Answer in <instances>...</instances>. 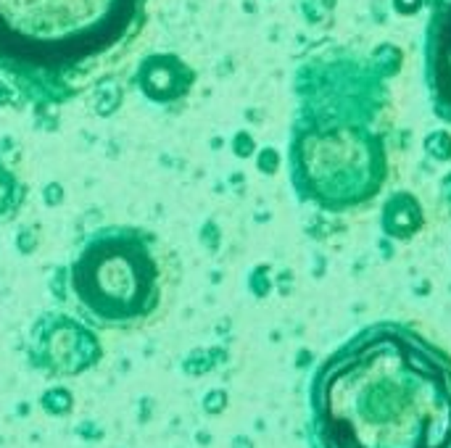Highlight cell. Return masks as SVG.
<instances>
[{
	"instance_id": "cell-3",
	"label": "cell",
	"mask_w": 451,
	"mask_h": 448,
	"mask_svg": "<svg viewBox=\"0 0 451 448\" xmlns=\"http://www.w3.org/2000/svg\"><path fill=\"white\" fill-rule=\"evenodd\" d=\"M179 264L161 237L135 227H106L82 240L69 267V295L98 330L138 332L172 311Z\"/></svg>"
},
{
	"instance_id": "cell-4",
	"label": "cell",
	"mask_w": 451,
	"mask_h": 448,
	"mask_svg": "<svg viewBox=\"0 0 451 448\" xmlns=\"http://www.w3.org/2000/svg\"><path fill=\"white\" fill-rule=\"evenodd\" d=\"M388 174L385 145L372 130L309 119L293 137V182L301 195L330 211H354L375 201Z\"/></svg>"
},
{
	"instance_id": "cell-6",
	"label": "cell",
	"mask_w": 451,
	"mask_h": 448,
	"mask_svg": "<svg viewBox=\"0 0 451 448\" xmlns=\"http://www.w3.org/2000/svg\"><path fill=\"white\" fill-rule=\"evenodd\" d=\"M422 227V209L415 195L409 193H396L391 201L385 203V216H383V230L399 240L415 237Z\"/></svg>"
},
{
	"instance_id": "cell-7",
	"label": "cell",
	"mask_w": 451,
	"mask_h": 448,
	"mask_svg": "<svg viewBox=\"0 0 451 448\" xmlns=\"http://www.w3.org/2000/svg\"><path fill=\"white\" fill-rule=\"evenodd\" d=\"M425 148H427V154L433 156V158H438V161H449V158H451V135L446 130L427 135Z\"/></svg>"
},
{
	"instance_id": "cell-2",
	"label": "cell",
	"mask_w": 451,
	"mask_h": 448,
	"mask_svg": "<svg viewBox=\"0 0 451 448\" xmlns=\"http://www.w3.org/2000/svg\"><path fill=\"white\" fill-rule=\"evenodd\" d=\"M145 13L148 0H0V71L66 100L130 53Z\"/></svg>"
},
{
	"instance_id": "cell-8",
	"label": "cell",
	"mask_w": 451,
	"mask_h": 448,
	"mask_svg": "<svg viewBox=\"0 0 451 448\" xmlns=\"http://www.w3.org/2000/svg\"><path fill=\"white\" fill-rule=\"evenodd\" d=\"M422 6V0H393V8L399 13H417Z\"/></svg>"
},
{
	"instance_id": "cell-1",
	"label": "cell",
	"mask_w": 451,
	"mask_h": 448,
	"mask_svg": "<svg viewBox=\"0 0 451 448\" xmlns=\"http://www.w3.org/2000/svg\"><path fill=\"white\" fill-rule=\"evenodd\" d=\"M317 448H451V359L404 324L341 345L311 385Z\"/></svg>"
},
{
	"instance_id": "cell-9",
	"label": "cell",
	"mask_w": 451,
	"mask_h": 448,
	"mask_svg": "<svg viewBox=\"0 0 451 448\" xmlns=\"http://www.w3.org/2000/svg\"><path fill=\"white\" fill-rule=\"evenodd\" d=\"M446 182L451 185V177H446ZM443 193H446V198H451V190L449 188H443Z\"/></svg>"
},
{
	"instance_id": "cell-5",
	"label": "cell",
	"mask_w": 451,
	"mask_h": 448,
	"mask_svg": "<svg viewBox=\"0 0 451 448\" xmlns=\"http://www.w3.org/2000/svg\"><path fill=\"white\" fill-rule=\"evenodd\" d=\"M425 61L436 114L451 124V0H433Z\"/></svg>"
}]
</instances>
